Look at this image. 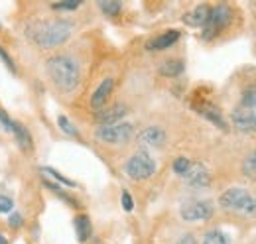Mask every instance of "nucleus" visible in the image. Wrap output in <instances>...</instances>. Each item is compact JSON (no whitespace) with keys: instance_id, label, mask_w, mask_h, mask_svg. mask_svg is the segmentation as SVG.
I'll return each mask as SVG.
<instances>
[{"instance_id":"1","label":"nucleus","mask_w":256,"mask_h":244,"mask_svg":"<svg viewBox=\"0 0 256 244\" xmlns=\"http://www.w3.org/2000/svg\"><path fill=\"white\" fill-rule=\"evenodd\" d=\"M73 26L65 20H52V22H38L28 28V36L34 44L42 50H54L65 44L71 36Z\"/></svg>"},{"instance_id":"2","label":"nucleus","mask_w":256,"mask_h":244,"mask_svg":"<svg viewBox=\"0 0 256 244\" xmlns=\"http://www.w3.org/2000/svg\"><path fill=\"white\" fill-rule=\"evenodd\" d=\"M50 77L54 79L56 87L62 91H73L79 83V65L69 56H56L48 61Z\"/></svg>"},{"instance_id":"3","label":"nucleus","mask_w":256,"mask_h":244,"mask_svg":"<svg viewBox=\"0 0 256 244\" xmlns=\"http://www.w3.org/2000/svg\"><path fill=\"white\" fill-rule=\"evenodd\" d=\"M221 207L226 211L240 214H256V197L250 195L246 189L242 187H230L226 189L221 199H219Z\"/></svg>"},{"instance_id":"4","label":"nucleus","mask_w":256,"mask_h":244,"mask_svg":"<svg viewBox=\"0 0 256 244\" xmlns=\"http://www.w3.org/2000/svg\"><path fill=\"white\" fill-rule=\"evenodd\" d=\"M124 172L130 180H136V182H144L148 178L154 176L156 172V162L150 158L148 152H136L124 166Z\"/></svg>"},{"instance_id":"5","label":"nucleus","mask_w":256,"mask_h":244,"mask_svg":"<svg viewBox=\"0 0 256 244\" xmlns=\"http://www.w3.org/2000/svg\"><path fill=\"white\" fill-rule=\"evenodd\" d=\"M132 124L130 122H116V124H106V126H100L96 130V138L104 144H126L128 140L132 138Z\"/></svg>"},{"instance_id":"6","label":"nucleus","mask_w":256,"mask_h":244,"mask_svg":"<svg viewBox=\"0 0 256 244\" xmlns=\"http://www.w3.org/2000/svg\"><path fill=\"white\" fill-rule=\"evenodd\" d=\"M230 20H232V10L228 6L219 4V6L211 8V18H209V22L203 28V40L215 38L223 28H226L230 24Z\"/></svg>"},{"instance_id":"7","label":"nucleus","mask_w":256,"mask_h":244,"mask_svg":"<svg viewBox=\"0 0 256 244\" xmlns=\"http://www.w3.org/2000/svg\"><path fill=\"white\" fill-rule=\"evenodd\" d=\"M182 218L188 222H197V220H209L213 216V205L209 201H192L182 207Z\"/></svg>"},{"instance_id":"8","label":"nucleus","mask_w":256,"mask_h":244,"mask_svg":"<svg viewBox=\"0 0 256 244\" xmlns=\"http://www.w3.org/2000/svg\"><path fill=\"white\" fill-rule=\"evenodd\" d=\"M232 124L240 132H256V108L238 106L236 110H232Z\"/></svg>"},{"instance_id":"9","label":"nucleus","mask_w":256,"mask_h":244,"mask_svg":"<svg viewBox=\"0 0 256 244\" xmlns=\"http://www.w3.org/2000/svg\"><path fill=\"white\" fill-rule=\"evenodd\" d=\"M184 180H186V183L190 187H195V189H203V187H207L209 182H211L207 168L201 166V164H192V168L188 170V174L184 176Z\"/></svg>"},{"instance_id":"10","label":"nucleus","mask_w":256,"mask_h":244,"mask_svg":"<svg viewBox=\"0 0 256 244\" xmlns=\"http://www.w3.org/2000/svg\"><path fill=\"white\" fill-rule=\"evenodd\" d=\"M138 142L142 146H150V148H158L166 142V132L160 126H148L138 134Z\"/></svg>"},{"instance_id":"11","label":"nucleus","mask_w":256,"mask_h":244,"mask_svg":"<svg viewBox=\"0 0 256 244\" xmlns=\"http://www.w3.org/2000/svg\"><path fill=\"white\" fill-rule=\"evenodd\" d=\"M124 114H126V106H124V104H114V106H110V108L98 110V112H96V120L100 122L102 126H106V124H116V122H120L124 118Z\"/></svg>"},{"instance_id":"12","label":"nucleus","mask_w":256,"mask_h":244,"mask_svg":"<svg viewBox=\"0 0 256 244\" xmlns=\"http://www.w3.org/2000/svg\"><path fill=\"white\" fill-rule=\"evenodd\" d=\"M112 87H114V81H112L110 77H106V79L96 87V91L93 92V96H91V106H93L95 110H102V104L106 102L108 94L112 92Z\"/></svg>"},{"instance_id":"13","label":"nucleus","mask_w":256,"mask_h":244,"mask_svg":"<svg viewBox=\"0 0 256 244\" xmlns=\"http://www.w3.org/2000/svg\"><path fill=\"white\" fill-rule=\"evenodd\" d=\"M209 18H211V6L201 4V6H197L195 10H192L190 14H186L184 22L190 24V26H203V28H205V24L209 22Z\"/></svg>"},{"instance_id":"14","label":"nucleus","mask_w":256,"mask_h":244,"mask_svg":"<svg viewBox=\"0 0 256 244\" xmlns=\"http://www.w3.org/2000/svg\"><path fill=\"white\" fill-rule=\"evenodd\" d=\"M180 40V32L178 30H168L164 32L162 36H158L152 44H150V50H156V52H162V50H168L172 48L176 42Z\"/></svg>"},{"instance_id":"15","label":"nucleus","mask_w":256,"mask_h":244,"mask_svg":"<svg viewBox=\"0 0 256 244\" xmlns=\"http://www.w3.org/2000/svg\"><path fill=\"white\" fill-rule=\"evenodd\" d=\"M14 134H16V140H18V144H20L22 150H26V152L32 150V136H30V132H28L26 126L14 122Z\"/></svg>"},{"instance_id":"16","label":"nucleus","mask_w":256,"mask_h":244,"mask_svg":"<svg viewBox=\"0 0 256 244\" xmlns=\"http://www.w3.org/2000/svg\"><path fill=\"white\" fill-rule=\"evenodd\" d=\"M75 230H77L79 240H81V242H85V240L91 236V220H89L85 214L75 216Z\"/></svg>"},{"instance_id":"17","label":"nucleus","mask_w":256,"mask_h":244,"mask_svg":"<svg viewBox=\"0 0 256 244\" xmlns=\"http://www.w3.org/2000/svg\"><path fill=\"white\" fill-rule=\"evenodd\" d=\"M160 73L164 77H178L184 73V61L180 60H168L164 61V65L160 67Z\"/></svg>"},{"instance_id":"18","label":"nucleus","mask_w":256,"mask_h":244,"mask_svg":"<svg viewBox=\"0 0 256 244\" xmlns=\"http://www.w3.org/2000/svg\"><path fill=\"white\" fill-rule=\"evenodd\" d=\"M203 244H230V238L224 234L223 230H209L203 236Z\"/></svg>"},{"instance_id":"19","label":"nucleus","mask_w":256,"mask_h":244,"mask_svg":"<svg viewBox=\"0 0 256 244\" xmlns=\"http://www.w3.org/2000/svg\"><path fill=\"white\" fill-rule=\"evenodd\" d=\"M242 174H244L248 180L256 182V150L252 154H248L246 160L242 162Z\"/></svg>"},{"instance_id":"20","label":"nucleus","mask_w":256,"mask_h":244,"mask_svg":"<svg viewBox=\"0 0 256 244\" xmlns=\"http://www.w3.org/2000/svg\"><path fill=\"white\" fill-rule=\"evenodd\" d=\"M98 8L106 16H116L118 10H120V2H116V0H102V2H98Z\"/></svg>"},{"instance_id":"21","label":"nucleus","mask_w":256,"mask_h":244,"mask_svg":"<svg viewBox=\"0 0 256 244\" xmlns=\"http://www.w3.org/2000/svg\"><path fill=\"white\" fill-rule=\"evenodd\" d=\"M244 108H256V87H248L242 92V104Z\"/></svg>"},{"instance_id":"22","label":"nucleus","mask_w":256,"mask_h":244,"mask_svg":"<svg viewBox=\"0 0 256 244\" xmlns=\"http://www.w3.org/2000/svg\"><path fill=\"white\" fill-rule=\"evenodd\" d=\"M190 168H192V162H190L188 158H184V156H182V158H178V160L174 162V172H176L178 176H182V178L188 174V170H190Z\"/></svg>"},{"instance_id":"23","label":"nucleus","mask_w":256,"mask_h":244,"mask_svg":"<svg viewBox=\"0 0 256 244\" xmlns=\"http://www.w3.org/2000/svg\"><path fill=\"white\" fill-rule=\"evenodd\" d=\"M44 172H46V174H50L52 178H56V180H58L60 183H64V185H67V187H75V183L71 182L69 178H64V176H62L60 172H56V170H52V168H44Z\"/></svg>"},{"instance_id":"24","label":"nucleus","mask_w":256,"mask_h":244,"mask_svg":"<svg viewBox=\"0 0 256 244\" xmlns=\"http://www.w3.org/2000/svg\"><path fill=\"white\" fill-rule=\"evenodd\" d=\"M58 122H60V126H62V130H64L65 134H71V136H75V134H77V130L73 128V124L67 120L65 116H60V118H58Z\"/></svg>"},{"instance_id":"25","label":"nucleus","mask_w":256,"mask_h":244,"mask_svg":"<svg viewBox=\"0 0 256 244\" xmlns=\"http://www.w3.org/2000/svg\"><path fill=\"white\" fill-rule=\"evenodd\" d=\"M79 4L81 2H58V4H54V8L56 10H75Z\"/></svg>"},{"instance_id":"26","label":"nucleus","mask_w":256,"mask_h":244,"mask_svg":"<svg viewBox=\"0 0 256 244\" xmlns=\"http://www.w3.org/2000/svg\"><path fill=\"white\" fill-rule=\"evenodd\" d=\"M12 211V199L10 197H0V213Z\"/></svg>"},{"instance_id":"27","label":"nucleus","mask_w":256,"mask_h":244,"mask_svg":"<svg viewBox=\"0 0 256 244\" xmlns=\"http://www.w3.org/2000/svg\"><path fill=\"white\" fill-rule=\"evenodd\" d=\"M122 207H124V211H132L134 209V201H132V197H130L128 191L122 193Z\"/></svg>"},{"instance_id":"28","label":"nucleus","mask_w":256,"mask_h":244,"mask_svg":"<svg viewBox=\"0 0 256 244\" xmlns=\"http://www.w3.org/2000/svg\"><path fill=\"white\" fill-rule=\"evenodd\" d=\"M0 122L4 124V128L8 130V132H14V122L10 120L6 114H4V110H0Z\"/></svg>"},{"instance_id":"29","label":"nucleus","mask_w":256,"mask_h":244,"mask_svg":"<svg viewBox=\"0 0 256 244\" xmlns=\"http://www.w3.org/2000/svg\"><path fill=\"white\" fill-rule=\"evenodd\" d=\"M0 58H2V61H4L6 65H8V69H10L12 73L16 71V67H14V63H12V60H10V56H8V54H6V52H4L2 48H0Z\"/></svg>"},{"instance_id":"30","label":"nucleus","mask_w":256,"mask_h":244,"mask_svg":"<svg viewBox=\"0 0 256 244\" xmlns=\"http://www.w3.org/2000/svg\"><path fill=\"white\" fill-rule=\"evenodd\" d=\"M20 224H22V214H12V216H10V226H14V228H18V226H20Z\"/></svg>"},{"instance_id":"31","label":"nucleus","mask_w":256,"mask_h":244,"mask_svg":"<svg viewBox=\"0 0 256 244\" xmlns=\"http://www.w3.org/2000/svg\"><path fill=\"white\" fill-rule=\"evenodd\" d=\"M176 244H197V240L193 238L192 234H184V236H182Z\"/></svg>"},{"instance_id":"32","label":"nucleus","mask_w":256,"mask_h":244,"mask_svg":"<svg viewBox=\"0 0 256 244\" xmlns=\"http://www.w3.org/2000/svg\"><path fill=\"white\" fill-rule=\"evenodd\" d=\"M0 244H6V240H4V236H0Z\"/></svg>"}]
</instances>
